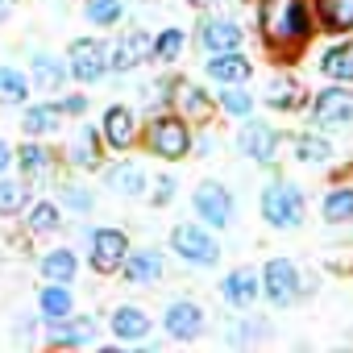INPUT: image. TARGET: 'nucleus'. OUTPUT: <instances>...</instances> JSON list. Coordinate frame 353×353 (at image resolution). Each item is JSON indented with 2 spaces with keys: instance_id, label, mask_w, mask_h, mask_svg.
Here are the masks:
<instances>
[{
  "instance_id": "f257e3e1",
  "label": "nucleus",
  "mask_w": 353,
  "mask_h": 353,
  "mask_svg": "<svg viewBox=\"0 0 353 353\" xmlns=\"http://www.w3.org/2000/svg\"><path fill=\"white\" fill-rule=\"evenodd\" d=\"M258 30H262L266 50H274L283 63H291L312 42L316 17H312L307 0H258Z\"/></svg>"
},
{
  "instance_id": "f03ea898",
  "label": "nucleus",
  "mask_w": 353,
  "mask_h": 353,
  "mask_svg": "<svg viewBox=\"0 0 353 353\" xmlns=\"http://www.w3.org/2000/svg\"><path fill=\"white\" fill-rule=\"evenodd\" d=\"M258 208H262V221L274 225V229H295V225H303V212H307L303 192L287 179L266 183L262 196H258Z\"/></svg>"
},
{
  "instance_id": "7ed1b4c3",
  "label": "nucleus",
  "mask_w": 353,
  "mask_h": 353,
  "mask_svg": "<svg viewBox=\"0 0 353 353\" xmlns=\"http://www.w3.org/2000/svg\"><path fill=\"white\" fill-rule=\"evenodd\" d=\"M145 145L154 158H166V162H179L192 154V129L183 117H174V112H162L145 125Z\"/></svg>"
},
{
  "instance_id": "20e7f679",
  "label": "nucleus",
  "mask_w": 353,
  "mask_h": 353,
  "mask_svg": "<svg viewBox=\"0 0 353 353\" xmlns=\"http://www.w3.org/2000/svg\"><path fill=\"white\" fill-rule=\"evenodd\" d=\"M170 250L179 254L188 266H204V270L221 262V241L212 237V229H208L204 221H200V225H196V221L174 225V229H170Z\"/></svg>"
},
{
  "instance_id": "39448f33",
  "label": "nucleus",
  "mask_w": 353,
  "mask_h": 353,
  "mask_svg": "<svg viewBox=\"0 0 353 353\" xmlns=\"http://www.w3.org/2000/svg\"><path fill=\"white\" fill-rule=\"evenodd\" d=\"M192 204H196V216H200L208 229H229V225H233V192H229L225 183L204 179V183L196 188Z\"/></svg>"
},
{
  "instance_id": "423d86ee",
  "label": "nucleus",
  "mask_w": 353,
  "mask_h": 353,
  "mask_svg": "<svg viewBox=\"0 0 353 353\" xmlns=\"http://www.w3.org/2000/svg\"><path fill=\"white\" fill-rule=\"evenodd\" d=\"M262 295L270 299V307H291L299 299V270L287 258H270L262 266Z\"/></svg>"
},
{
  "instance_id": "0eeeda50",
  "label": "nucleus",
  "mask_w": 353,
  "mask_h": 353,
  "mask_svg": "<svg viewBox=\"0 0 353 353\" xmlns=\"http://www.w3.org/2000/svg\"><path fill=\"white\" fill-rule=\"evenodd\" d=\"M312 117H316V125H320V129L353 125V88H349V83H328L324 92H316Z\"/></svg>"
},
{
  "instance_id": "6e6552de",
  "label": "nucleus",
  "mask_w": 353,
  "mask_h": 353,
  "mask_svg": "<svg viewBox=\"0 0 353 353\" xmlns=\"http://www.w3.org/2000/svg\"><path fill=\"white\" fill-rule=\"evenodd\" d=\"M104 71H108V50H104V42H96V38H75L71 50H67V75L79 79V83H96Z\"/></svg>"
},
{
  "instance_id": "1a4fd4ad",
  "label": "nucleus",
  "mask_w": 353,
  "mask_h": 353,
  "mask_svg": "<svg viewBox=\"0 0 353 353\" xmlns=\"http://www.w3.org/2000/svg\"><path fill=\"white\" fill-rule=\"evenodd\" d=\"M162 328H166L174 341H196V336H204L208 316H204V307H200L196 299H170L166 312H162Z\"/></svg>"
},
{
  "instance_id": "9d476101",
  "label": "nucleus",
  "mask_w": 353,
  "mask_h": 353,
  "mask_svg": "<svg viewBox=\"0 0 353 353\" xmlns=\"http://www.w3.org/2000/svg\"><path fill=\"white\" fill-rule=\"evenodd\" d=\"M279 141H283V133H279L274 125H266V121H245V129L237 133V150H241L245 158H254L258 166H270V162H274Z\"/></svg>"
},
{
  "instance_id": "9b49d317",
  "label": "nucleus",
  "mask_w": 353,
  "mask_h": 353,
  "mask_svg": "<svg viewBox=\"0 0 353 353\" xmlns=\"http://www.w3.org/2000/svg\"><path fill=\"white\" fill-rule=\"evenodd\" d=\"M125 254H129V237L121 229H112V225L92 229V270L112 274V270H121Z\"/></svg>"
},
{
  "instance_id": "f8f14e48",
  "label": "nucleus",
  "mask_w": 353,
  "mask_h": 353,
  "mask_svg": "<svg viewBox=\"0 0 353 353\" xmlns=\"http://www.w3.org/2000/svg\"><path fill=\"white\" fill-rule=\"evenodd\" d=\"M96 328H100V324H96L92 316H71V312H67V316L50 320L46 341H50V345H59V349H67V345H71V349H79V345H92V341H96Z\"/></svg>"
},
{
  "instance_id": "ddd939ff",
  "label": "nucleus",
  "mask_w": 353,
  "mask_h": 353,
  "mask_svg": "<svg viewBox=\"0 0 353 353\" xmlns=\"http://www.w3.org/2000/svg\"><path fill=\"white\" fill-rule=\"evenodd\" d=\"M150 34L145 30H129V34H121L117 42H112V50H108V71H117V75H125V71H133L145 54H150Z\"/></svg>"
},
{
  "instance_id": "4468645a",
  "label": "nucleus",
  "mask_w": 353,
  "mask_h": 353,
  "mask_svg": "<svg viewBox=\"0 0 353 353\" xmlns=\"http://www.w3.org/2000/svg\"><path fill=\"white\" fill-rule=\"evenodd\" d=\"M258 295H262V279H258L250 266H241V270L225 274V283H221V299H225L229 307H237V312L254 307V303H258Z\"/></svg>"
},
{
  "instance_id": "2eb2a0df",
  "label": "nucleus",
  "mask_w": 353,
  "mask_h": 353,
  "mask_svg": "<svg viewBox=\"0 0 353 353\" xmlns=\"http://www.w3.org/2000/svg\"><path fill=\"white\" fill-rule=\"evenodd\" d=\"M196 42H200V50H208V54H216V50H237V46L245 42V30H241L237 21H229V17H212V21L200 26Z\"/></svg>"
},
{
  "instance_id": "dca6fc26",
  "label": "nucleus",
  "mask_w": 353,
  "mask_h": 353,
  "mask_svg": "<svg viewBox=\"0 0 353 353\" xmlns=\"http://www.w3.org/2000/svg\"><path fill=\"white\" fill-rule=\"evenodd\" d=\"M100 137H104L112 150H129V145L137 141V117H133V108H125V104L104 108V129H100Z\"/></svg>"
},
{
  "instance_id": "f3484780",
  "label": "nucleus",
  "mask_w": 353,
  "mask_h": 353,
  "mask_svg": "<svg viewBox=\"0 0 353 353\" xmlns=\"http://www.w3.org/2000/svg\"><path fill=\"white\" fill-rule=\"evenodd\" d=\"M204 75L225 88V83H245V79L254 75V67H250V59H241L237 50H216V54L204 63Z\"/></svg>"
},
{
  "instance_id": "a211bd4d",
  "label": "nucleus",
  "mask_w": 353,
  "mask_h": 353,
  "mask_svg": "<svg viewBox=\"0 0 353 353\" xmlns=\"http://www.w3.org/2000/svg\"><path fill=\"white\" fill-rule=\"evenodd\" d=\"M104 188L117 192V196H141V192H145V170H141L133 158L108 162V166H104Z\"/></svg>"
},
{
  "instance_id": "6ab92c4d",
  "label": "nucleus",
  "mask_w": 353,
  "mask_h": 353,
  "mask_svg": "<svg viewBox=\"0 0 353 353\" xmlns=\"http://www.w3.org/2000/svg\"><path fill=\"white\" fill-rule=\"evenodd\" d=\"M108 328H112L117 341H145V336H150V316H145L141 307H133V303H121V307L108 316Z\"/></svg>"
},
{
  "instance_id": "aec40b11",
  "label": "nucleus",
  "mask_w": 353,
  "mask_h": 353,
  "mask_svg": "<svg viewBox=\"0 0 353 353\" xmlns=\"http://www.w3.org/2000/svg\"><path fill=\"white\" fill-rule=\"evenodd\" d=\"M162 266H166V262H162L158 250H137V254L129 250L125 262H121V274H125L129 283H158V279H162Z\"/></svg>"
},
{
  "instance_id": "412c9836",
  "label": "nucleus",
  "mask_w": 353,
  "mask_h": 353,
  "mask_svg": "<svg viewBox=\"0 0 353 353\" xmlns=\"http://www.w3.org/2000/svg\"><path fill=\"white\" fill-rule=\"evenodd\" d=\"M100 141H104V137H100V129H96V125H83V129H79V137H75V141H71V150H67V154H71V166H79V170H96V166H100V158H104Z\"/></svg>"
},
{
  "instance_id": "4be33fe9",
  "label": "nucleus",
  "mask_w": 353,
  "mask_h": 353,
  "mask_svg": "<svg viewBox=\"0 0 353 353\" xmlns=\"http://www.w3.org/2000/svg\"><path fill=\"white\" fill-rule=\"evenodd\" d=\"M316 21L328 34H353V0H316Z\"/></svg>"
},
{
  "instance_id": "5701e85b",
  "label": "nucleus",
  "mask_w": 353,
  "mask_h": 353,
  "mask_svg": "<svg viewBox=\"0 0 353 353\" xmlns=\"http://www.w3.org/2000/svg\"><path fill=\"white\" fill-rule=\"evenodd\" d=\"M30 71H34L38 92H59L67 83V59H59V54H34Z\"/></svg>"
},
{
  "instance_id": "b1692460",
  "label": "nucleus",
  "mask_w": 353,
  "mask_h": 353,
  "mask_svg": "<svg viewBox=\"0 0 353 353\" xmlns=\"http://www.w3.org/2000/svg\"><path fill=\"white\" fill-rule=\"evenodd\" d=\"M303 104V88L291 79V75H274L270 83H266V108H274V112H295Z\"/></svg>"
},
{
  "instance_id": "393cba45",
  "label": "nucleus",
  "mask_w": 353,
  "mask_h": 353,
  "mask_svg": "<svg viewBox=\"0 0 353 353\" xmlns=\"http://www.w3.org/2000/svg\"><path fill=\"white\" fill-rule=\"evenodd\" d=\"M174 100H179V108H183V121L208 125V117H212V100H208V92H204L200 83H179Z\"/></svg>"
},
{
  "instance_id": "a878e982",
  "label": "nucleus",
  "mask_w": 353,
  "mask_h": 353,
  "mask_svg": "<svg viewBox=\"0 0 353 353\" xmlns=\"http://www.w3.org/2000/svg\"><path fill=\"white\" fill-rule=\"evenodd\" d=\"M320 71L332 79V83H353V46L349 42H336L320 54Z\"/></svg>"
},
{
  "instance_id": "bb28decb",
  "label": "nucleus",
  "mask_w": 353,
  "mask_h": 353,
  "mask_svg": "<svg viewBox=\"0 0 353 353\" xmlns=\"http://www.w3.org/2000/svg\"><path fill=\"white\" fill-rule=\"evenodd\" d=\"M63 108L59 104H34V108H26V117H21V129L30 133V137H46V133H54L59 125H63Z\"/></svg>"
},
{
  "instance_id": "cd10ccee",
  "label": "nucleus",
  "mask_w": 353,
  "mask_h": 353,
  "mask_svg": "<svg viewBox=\"0 0 353 353\" xmlns=\"http://www.w3.org/2000/svg\"><path fill=\"white\" fill-rule=\"evenodd\" d=\"M38 270H42L46 283H71L75 270H79V258H75V250H50V254L38 262Z\"/></svg>"
},
{
  "instance_id": "c85d7f7f",
  "label": "nucleus",
  "mask_w": 353,
  "mask_h": 353,
  "mask_svg": "<svg viewBox=\"0 0 353 353\" xmlns=\"http://www.w3.org/2000/svg\"><path fill=\"white\" fill-rule=\"evenodd\" d=\"M320 212H324V221H328V225H345V221H353V183L328 188V196H324Z\"/></svg>"
},
{
  "instance_id": "c756f323",
  "label": "nucleus",
  "mask_w": 353,
  "mask_h": 353,
  "mask_svg": "<svg viewBox=\"0 0 353 353\" xmlns=\"http://www.w3.org/2000/svg\"><path fill=\"white\" fill-rule=\"evenodd\" d=\"M183 46H188V34L179 30V26H166L154 42H150V59H158V63H174L183 54Z\"/></svg>"
},
{
  "instance_id": "7c9ffc66",
  "label": "nucleus",
  "mask_w": 353,
  "mask_h": 353,
  "mask_svg": "<svg viewBox=\"0 0 353 353\" xmlns=\"http://www.w3.org/2000/svg\"><path fill=\"white\" fill-rule=\"evenodd\" d=\"M38 307H42L46 320H59V316H67V312L75 307V295L67 291V283H50V287H42Z\"/></svg>"
},
{
  "instance_id": "2f4dec72",
  "label": "nucleus",
  "mask_w": 353,
  "mask_h": 353,
  "mask_svg": "<svg viewBox=\"0 0 353 353\" xmlns=\"http://www.w3.org/2000/svg\"><path fill=\"white\" fill-rule=\"evenodd\" d=\"M26 96H30V79L17 67H0V104L13 108V104H26Z\"/></svg>"
},
{
  "instance_id": "473e14b6",
  "label": "nucleus",
  "mask_w": 353,
  "mask_h": 353,
  "mask_svg": "<svg viewBox=\"0 0 353 353\" xmlns=\"http://www.w3.org/2000/svg\"><path fill=\"white\" fill-rule=\"evenodd\" d=\"M295 158L299 162H312V166H324V162H332V145H328V137L299 133L295 137Z\"/></svg>"
},
{
  "instance_id": "72a5a7b5",
  "label": "nucleus",
  "mask_w": 353,
  "mask_h": 353,
  "mask_svg": "<svg viewBox=\"0 0 353 353\" xmlns=\"http://www.w3.org/2000/svg\"><path fill=\"white\" fill-rule=\"evenodd\" d=\"M13 162L30 174V179H34V174H42L46 166H50V150L46 145H38V141H26L21 150H13Z\"/></svg>"
},
{
  "instance_id": "f704fd0d",
  "label": "nucleus",
  "mask_w": 353,
  "mask_h": 353,
  "mask_svg": "<svg viewBox=\"0 0 353 353\" xmlns=\"http://www.w3.org/2000/svg\"><path fill=\"white\" fill-rule=\"evenodd\" d=\"M26 225H30V233H54V229L63 225V212H59V204H50V200H38V204L30 208Z\"/></svg>"
},
{
  "instance_id": "c9c22d12",
  "label": "nucleus",
  "mask_w": 353,
  "mask_h": 353,
  "mask_svg": "<svg viewBox=\"0 0 353 353\" xmlns=\"http://www.w3.org/2000/svg\"><path fill=\"white\" fill-rule=\"evenodd\" d=\"M26 204H30V192H26V183H17V179H5V174H0V216H17Z\"/></svg>"
},
{
  "instance_id": "e433bc0d",
  "label": "nucleus",
  "mask_w": 353,
  "mask_h": 353,
  "mask_svg": "<svg viewBox=\"0 0 353 353\" xmlns=\"http://www.w3.org/2000/svg\"><path fill=\"white\" fill-rule=\"evenodd\" d=\"M221 108H225L229 117H241V121H245V117L254 112V96H250L241 83H225V92H221Z\"/></svg>"
},
{
  "instance_id": "4c0bfd02",
  "label": "nucleus",
  "mask_w": 353,
  "mask_h": 353,
  "mask_svg": "<svg viewBox=\"0 0 353 353\" xmlns=\"http://www.w3.org/2000/svg\"><path fill=\"white\" fill-rule=\"evenodd\" d=\"M121 0H88L83 5V17L92 21V26H117L121 21Z\"/></svg>"
},
{
  "instance_id": "58836bf2",
  "label": "nucleus",
  "mask_w": 353,
  "mask_h": 353,
  "mask_svg": "<svg viewBox=\"0 0 353 353\" xmlns=\"http://www.w3.org/2000/svg\"><path fill=\"white\" fill-rule=\"evenodd\" d=\"M63 200H67V208H71V212H92V204H96V196H92L88 188H67V196H63Z\"/></svg>"
},
{
  "instance_id": "ea45409f",
  "label": "nucleus",
  "mask_w": 353,
  "mask_h": 353,
  "mask_svg": "<svg viewBox=\"0 0 353 353\" xmlns=\"http://www.w3.org/2000/svg\"><path fill=\"white\" fill-rule=\"evenodd\" d=\"M59 108H63V112H71V117H79V112L88 108V96H63V100H59Z\"/></svg>"
},
{
  "instance_id": "a19ab883",
  "label": "nucleus",
  "mask_w": 353,
  "mask_h": 353,
  "mask_svg": "<svg viewBox=\"0 0 353 353\" xmlns=\"http://www.w3.org/2000/svg\"><path fill=\"white\" fill-rule=\"evenodd\" d=\"M170 196H174V183H170V179H162V183H158V192H154V204H166Z\"/></svg>"
},
{
  "instance_id": "79ce46f5",
  "label": "nucleus",
  "mask_w": 353,
  "mask_h": 353,
  "mask_svg": "<svg viewBox=\"0 0 353 353\" xmlns=\"http://www.w3.org/2000/svg\"><path fill=\"white\" fill-rule=\"evenodd\" d=\"M9 162H13V145H9L5 137H0V174L9 170Z\"/></svg>"
},
{
  "instance_id": "37998d69",
  "label": "nucleus",
  "mask_w": 353,
  "mask_h": 353,
  "mask_svg": "<svg viewBox=\"0 0 353 353\" xmlns=\"http://www.w3.org/2000/svg\"><path fill=\"white\" fill-rule=\"evenodd\" d=\"M13 9H17V0H0V21H9Z\"/></svg>"
},
{
  "instance_id": "c03bdc74",
  "label": "nucleus",
  "mask_w": 353,
  "mask_h": 353,
  "mask_svg": "<svg viewBox=\"0 0 353 353\" xmlns=\"http://www.w3.org/2000/svg\"><path fill=\"white\" fill-rule=\"evenodd\" d=\"M196 5H212V0H196Z\"/></svg>"
}]
</instances>
